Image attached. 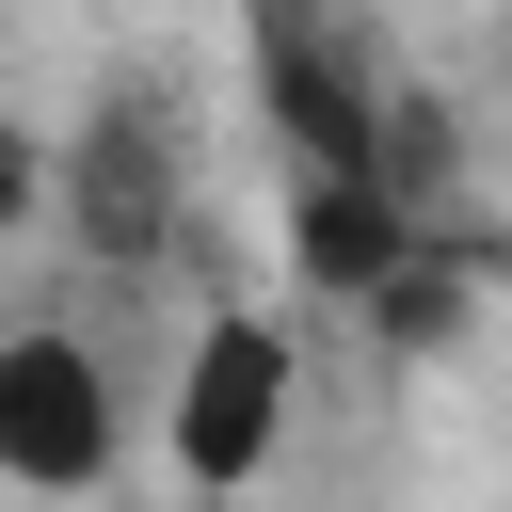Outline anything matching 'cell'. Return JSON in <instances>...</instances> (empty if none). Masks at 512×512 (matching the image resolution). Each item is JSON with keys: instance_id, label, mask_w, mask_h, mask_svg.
Instances as JSON below:
<instances>
[{"instance_id": "obj_1", "label": "cell", "mask_w": 512, "mask_h": 512, "mask_svg": "<svg viewBox=\"0 0 512 512\" xmlns=\"http://www.w3.org/2000/svg\"><path fill=\"white\" fill-rule=\"evenodd\" d=\"M112 432H128V400H112V368H96L64 320L0 336V464H16L32 496H96V480H112Z\"/></svg>"}, {"instance_id": "obj_4", "label": "cell", "mask_w": 512, "mask_h": 512, "mask_svg": "<svg viewBox=\"0 0 512 512\" xmlns=\"http://www.w3.org/2000/svg\"><path fill=\"white\" fill-rule=\"evenodd\" d=\"M288 256H304V288L384 304V288L432 256V224H416V192H384V176H288Z\"/></svg>"}, {"instance_id": "obj_3", "label": "cell", "mask_w": 512, "mask_h": 512, "mask_svg": "<svg viewBox=\"0 0 512 512\" xmlns=\"http://www.w3.org/2000/svg\"><path fill=\"white\" fill-rule=\"evenodd\" d=\"M64 208H80V256L160 272V256H176V128L112 96V112L80 128V160H64Z\"/></svg>"}, {"instance_id": "obj_2", "label": "cell", "mask_w": 512, "mask_h": 512, "mask_svg": "<svg viewBox=\"0 0 512 512\" xmlns=\"http://www.w3.org/2000/svg\"><path fill=\"white\" fill-rule=\"evenodd\" d=\"M272 432H288V336L256 304H224L192 336V368H176V480L192 496H240L272 464Z\"/></svg>"}]
</instances>
